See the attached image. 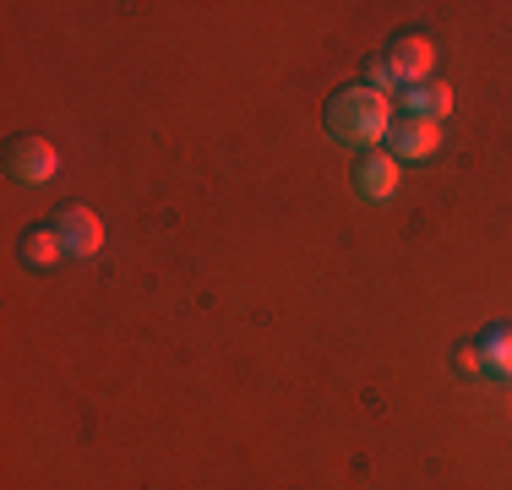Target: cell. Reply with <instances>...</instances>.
<instances>
[{"mask_svg":"<svg viewBox=\"0 0 512 490\" xmlns=\"http://www.w3.org/2000/svg\"><path fill=\"white\" fill-rule=\"evenodd\" d=\"M322 120H327V137L333 142L371 153V147L393 131V98L365 88V82H349V88H338L333 98H327Z\"/></svg>","mask_w":512,"mask_h":490,"instance_id":"6da1fadb","label":"cell"},{"mask_svg":"<svg viewBox=\"0 0 512 490\" xmlns=\"http://www.w3.org/2000/svg\"><path fill=\"white\" fill-rule=\"evenodd\" d=\"M6 175L17 186H44L60 175V153L44 137H11L6 142Z\"/></svg>","mask_w":512,"mask_h":490,"instance_id":"7a4b0ae2","label":"cell"},{"mask_svg":"<svg viewBox=\"0 0 512 490\" xmlns=\"http://www.w3.org/2000/svg\"><path fill=\"white\" fill-rule=\"evenodd\" d=\"M50 224H55L60 245H66V256H99L104 251V224H99V213H93V207L66 202Z\"/></svg>","mask_w":512,"mask_h":490,"instance_id":"3957f363","label":"cell"},{"mask_svg":"<svg viewBox=\"0 0 512 490\" xmlns=\"http://www.w3.org/2000/svg\"><path fill=\"white\" fill-rule=\"evenodd\" d=\"M382 55H387V66H393L398 88H414V82H425V77H431V66H436V44L425 39V33H398V39L387 44Z\"/></svg>","mask_w":512,"mask_h":490,"instance_id":"277c9868","label":"cell"},{"mask_svg":"<svg viewBox=\"0 0 512 490\" xmlns=\"http://www.w3.org/2000/svg\"><path fill=\"white\" fill-rule=\"evenodd\" d=\"M442 147V126L420 115H393V131H387V153L393 158H431Z\"/></svg>","mask_w":512,"mask_h":490,"instance_id":"5b68a950","label":"cell"},{"mask_svg":"<svg viewBox=\"0 0 512 490\" xmlns=\"http://www.w3.org/2000/svg\"><path fill=\"white\" fill-rule=\"evenodd\" d=\"M355 191L365 196V202H387V196L398 191V158L382 153V147H371V153L355 158Z\"/></svg>","mask_w":512,"mask_h":490,"instance_id":"8992f818","label":"cell"},{"mask_svg":"<svg viewBox=\"0 0 512 490\" xmlns=\"http://www.w3.org/2000/svg\"><path fill=\"white\" fill-rule=\"evenodd\" d=\"M398 104H404V115H420V120H436V126H442V120L453 115V88L425 77V82H414V88H398Z\"/></svg>","mask_w":512,"mask_h":490,"instance_id":"52a82bcc","label":"cell"},{"mask_svg":"<svg viewBox=\"0 0 512 490\" xmlns=\"http://www.w3.org/2000/svg\"><path fill=\"white\" fill-rule=\"evenodd\" d=\"M17 256H22V267H55L66 256V245H60L55 224H28L17 240Z\"/></svg>","mask_w":512,"mask_h":490,"instance_id":"ba28073f","label":"cell"},{"mask_svg":"<svg viewBox=\"0 0 512 490\" xmlns=\"http://www.w3.org/2000/svg\"><path fill=\"white\" fill-rule=\"evenodd\" d=\"M474 349H480V365L491 376H502V382H512V327H485L480 338H474Z\"/></svg>","mask_w":512,"mask_h":490,"instance_id":"9c48e42d","label":"cell"},{"mask_svg":"<svg viewBox=\"0 0 512 490\" xmlns=\"http://www.w3.org/2000/svg\"><path fill=\"white\" fill-rule=\"evenodd\" d=\"M360 82H365V88H376V93H387V98H393V88H398V77H393V66H387V55H371V60H365Z\"/></svg>","mask_w":512,"mask_h":490,"instance_id":"30bf717a","label":"cell"},{"mask_svg":"<svg viewBox=\"0 0 512 490\" xmlns=\"http://www.w3.org/2000/svg\"><path fill=\"white\" fill-rule=\"evenodd\" d=\"M453 360H458V371H463V376H480V371H485V365H480V349H474V343H458Z\"/></svg>","mask_w":512,"mask_h":490,"instance_id":"8fae6325","label":"cell"}]
</instances>
